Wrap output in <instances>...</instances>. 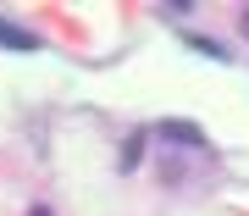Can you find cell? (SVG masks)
I'll list each match as a JSON object with an SVG mask.
<instances>
[{
	"label": "cell",
	"instance_id": "obj_2",
	"mask_svg": "<svg viewBox=\"0 0 249 216\" xmlns=\"http://www.w3.org/2000/svg\"><path fill=\"white\" fill-rule=\"evenodd\" d=\"M0 50H39V39L28 34V28H17V22L0 17Z\"/></svg>",
	"mask_w": 249,
	"mask_h": 216
},
{
	"label": "cell",
	"instance_id": "obj_6",
	"mask_svg": "<svg viewBox=\"0 0 249 216\" xmlns=\"http://www.w3.org/2000/svg\"><path fill=\"white\" fill-rule=\"evenodd\" d=\"M238 22H244V39H249V6H244V17H238Z\"/></svg>",
	"mask_w": 249,
	"mask_h": 216
},
{
	"label": "cell",
	"instance_id": "obj_3",
	"mask_svg": "<svg viewBox=\"0 0 249 216\" xmlns=\"http://www.w3.org/2000/svg\"><path fill=\"white\" fill-rule=\"evenodd\" d=\"M183 45H188V50H199V55H211V61H227V50H222V45H211V39H199V34H183Z\"/></svg>",
	"mask_w": 249,
	"mask_h": 216
},
{
	"label": "cell",
	"instance_id": "obj_1",
	"mask_svg": "<svg viewBox=\"0 0 249 216\" xmlns=\"http://www.w3.org/2000/svg\"><path fill=\"white\" fill-rule=\"evenodd\" d=\"M160 139H166V144H188V150H199V144H205L199 127H194V122H178V117L160 122Z\"/></svg>",
	"mask_w": 249,
	"mask_h": 216
},
{
	"label": "cell",
	"instance_id": "obj_4",
	"mask_svg": "<svg viewBox=\"0 0 249 216\" xmlns=\"http://www.w3.org/2000/svg\"><path fill=\"white\" fill-rule=\"evenodd\" d=\"M139 150H144V139H139V133H133V139H127V144H122V166H127V172H133V166H139Z\"/></svg>",
	"mask_w": 249,
	"mask_h": 216
},
{
	"label": "cell",
	"instance_id": "obj_5",
	"mask_svg": "<svg viewBox=\"0 0 249 216\" xmlns=\"http://www.w3.org/2000/svg\"><path fill=\"white\" fill-rule=\"evenodd\" d=\"M28 216H50V205H34V211H28Z\"/></svg>",
	"mask_w": 249,
	"mask_h": 216
}]
</instances>
